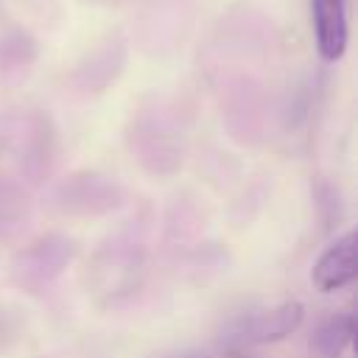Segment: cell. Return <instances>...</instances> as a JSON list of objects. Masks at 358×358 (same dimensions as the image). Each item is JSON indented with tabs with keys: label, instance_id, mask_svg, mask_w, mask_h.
<instances>
[{
	"label": "cell",
	"instance_id": "6da1fadb",
	"mask_svg": "<svg viewBox=\"0 0 358 358\" xmlns=\"http://www.w3.org/2000/svg\"><path fill=\"white\" fill-rule=\"evenodd\" d=\"M78 243L62 232H48L17 249L8 263V282L28 296H42L76 260Z\"/></svg>",
	"mask_w": 358,
	"mask_h": 358
},
{
	"label": "cell",
	"instance_id": "7a4b0ae2",
	"mask_svg": "<svg viewBox=\"0 0 358 358\" xmlns=\"http://www.w3.org/2000/svg\"><path fill=\"white\" fill-rule=\"evenodd\" d=\"M8 151H14L17 171L28 185L48 182L59 159V137L50 117L42 112H25L14 117Z\"/></svg>",
	"mask_w": 358,
	"mask_h": 358
},
{
	"label": "cell",
	"instance_id": "3957f363",
	"mask_svg": "<svg viewBox=\"0 0 358 358\" xmlns=\"http://www.w3.org/2000/svg\"><path fill=\"white\" fill-rule=\"evenodd\" d=\"M120 182L101 171H73L50 190V201L64 215H106L123 204Z\"/></svg>",
	"mask_w": 358,
	"mask_h": 358
},
{
	"label": "cell",
	"instance_id": "277c9868",
	"mask_svg": "<svg viewBox=\"0 0 358 358\" xmlns=\"http://www.w3.org/2000/svg\"><path fill=\"white\" fill-rule=\"evenodd\" d=\"M305 322V305L299 299H285L271 308L243 313L227 324V350H249L288 338Z\"/></svg>",
	"mask_w": 358,
	"mask_h": 358
},
{
	"label": "cell",
	"instance_id": "5b68a950",
	"mask_svg": "<svg viewBox=\"0 0 358 358\" xmlns=\"http://www.w3.org/2000/svg\"><path fill=\"white\" fill-rule=\"evenodd\" d=\"M143 277V249L134 241H109L92 260V288L106 299L131 294Z\"/></svg>",
	"mask_w": 358,
	"mask_h": 358
},
{
	"label": "cell",
	"instance_id": "8992f818",
	"mask_svg": "<svg viewBox=\"0 0 358 358\" xmlns=\"http://www.w3.org/2000/svg\"><path fill=\"white\" fill-rule=\"evenodd\" d=\"M355 274H358V235L355 229H347L319 255L310 271V282L316 291L330 294L352 285Z\"/></svg>",
	"mask_w": 358,
	"mask_h": 358
},
{
	"label": "cell",
	"instance_id": "52a82bcc",
	"mask_svg": "<svg viewBox=\"0 0 358 358\" xmlns=\"http://www.w3.org/2000/svg\"><path fill=\"white\" fill-rule=\"evenodd\" d=\"M310 22L319 56L324 62H338L350 42L347 0H310Z\"/></svg>",
	"mask_w": 358,
	"mask_h": 358
},
{
	"label": "cell",
	"instance_id": "ba28073f",
	"mask_svg": "<svg viewBox=\"0 0 358 358\" xmlns=\"http://www.w3.org/2000/svg\"><path fill=\"white\" fill-rule=\"evenodd\" d=\"M34 215V199L17 179L0 176V241L20 238Z\"/></svg>",
	"mask_w": 358,
	"mask_h": 358
},
{
	"label": "cell",
	"instance_id": "9c48e42d",
	"mask_svg": "<svg viewBox=\"0 0 358 358\" xmlns=\"http://www.w3.org/2000/svg\"><path fill=\"white\" fill-rule=\"evenodd\" d=\"M355 336V319L352 313H330L322 319L310 336V352L316 358H341Z\"/></svg>",
	"mask_w": 358,
	"mask_h": 358
},
{
	"label": "cell",
	"instance_id": "30bf717a",
	"mask_svg": "<svg viewBox=\"0 0 358 358\" xmlns=\"http://www.w3.org/2000/svg\"><path fill=\"white\" fill-rule=\"evenodd\" d=\"M120 64H123V50L117 48V50L112 53V48H103V50H98L95 56H90V59L76 70L73 81H76V87L84 90V92H101L109 81H115Z\"/></svg>",
	"mask_w": 358,
	"mask_h": 358
},
{
	"label": "cell",
	"instance_id": "8fae6325",
	"mask_svg": "<svg viewBox=\"0 0 358 358\" xmlns=\"http://www.w3.org/2000/svg\"><path fill=\"white\" fill-rule=\"evenodd\" d=\"M34 42L25 31H8L0 36V78L25 70L34 62Z\"/></svg>",
	"mask_w": 358,
	"mask_h": 358
},
{
	"label": "cell",
	"instance_id": "7c38bea8",
	"mask_svg": "<svg viewBox=\"0 0 358 358\" xmlns=\"http://www.w3.org/2000/svg\"><path fill=\"white\" fill-rule=\"evenodd\" d=\"M11 126H14V117L8 115H0V159L8 154L11 148Z\"/></svg>",
	"mask_w": 358,
	"mask_h": 358
},
{
	"label": "cell",
	"instance_id": "4fadbf2b",
	"mask_svg": "<svg viewBox=\"0 0 358 358\" xmlns=\"http://www.w3.org/2000/svg\"><path fill=\"white\" fill-rule=\"evenodd\" d=\"M14 333H17V322H14V316H11V313H6V310L0 308V344H3V341H8Z\"/></svg>",
	"mask_w": 358,
	"mask_h": 358
},
{
	"label": "cell",
	"instance_id": "5bb4252c",
	"mask_svg": "<svg viewBox=\"0 0 358 358\" xmlns=\"http://www.w3.org/2000/svg\"><path fill=\"white\" fill-rule=\"evenodd\" d=\"M165 358H210L207 352H199V350H185V352H176V355H165Z\"/></svg>",
	"mask_w": 358,
	"mask_h": 358
}]
</instances>
